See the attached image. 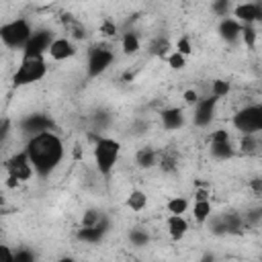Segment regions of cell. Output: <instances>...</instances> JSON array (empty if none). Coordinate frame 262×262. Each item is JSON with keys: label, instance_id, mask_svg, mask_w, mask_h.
<instances>
[{"label": "cell", "instance_id": "cell-1", "mask_svg": "<svg viewBox=\"0 0 262 262\" xmlns=\"http://www.w3.org/2000/svg\"><path fill=\"white\" fill-rule=\"evenodd\" d=\"M25 154L33 172H37L39 176H49L63 158V143L55 133L43 131L29 139Z\"/></svg>", "mask_w": 262, "mask_h": 262}, {"label": "cell", "instance_id": "cell-2", "mask_svg": "<svg viewBox=\"0 0 262 262\" xmlns=\"http://www.w3.org/2000/svg\"><path fill=\"white\" fill-rule=\"evenodd\" d=\"M119 151H121V143L117 139H111V137H100L94 145V162H96V168L100 174H111V170L115 168L117 164V158H119Z\"/></svg>", "mask_w": 262, "mask_h": 262}, {"label": "cell", "instance_id": "cell-3", "mask_svg": "<svg viewBox=\"0 0 262 262\" xmlns=\"http://www.w3.org/2000/svg\"><path fill=\"white\" fill-rule=\"evenodd\" d=\"M31 33H33V29H31V25L25 18H16V20H10V23H6V25L0 27V39H2V43L6 47H12V49L25 47V43L31 37Z\"/></svg>", "mask_w": 262, "mask_h": 262}, {"label": "cell", "instance_id": "cell-4", "mask_svg": "<svg viewBox=\"0 0 262 262\" xmlns=\"http://www.w3.org/2000/svg\"><path fill=\"white\" fill-rule=\"evenodd\" d=\"M47 72V66L43 61V57L37 59H23V63L18 66V70L12 76V84L14 86H27L33 82H39Z\"/></svg>", "mask_w": 262, "mask_h": 262}, {"label": "cell", "instance_id": "cell-5", "mask_svg": "<svg viewBox=\"0 0 262 262\" xmlns=\"http://www.w3.org/2000/svg\"><path fill=\"white\" fill-rule=\"evenodd\" d=\"M233 127L239 129L244 135H254L262 129V106L260 104H250L242 108L233 117Z\"/></svg>", "mask_w": 262, "mask_h": 262}, {"label": "cell", "instance_id": "cell-6", "mask_svg": "<svg viewBox=\"0 0 262 262\" xmlns=\"http://www.w3.org/2000/svg\"><path fill=\"white\" fill-rule=\"evenodd\" d=\"M51 33L49 31H33L31 33V37H29V41L25 43V59H37V57H41L47 49H49V45H51Z\"/></svg>", "mask_w": 262, "mask_h": 262}, {"label": "cell", "instance_id": "cell-7", "mask_svg": "<svg viewBox=\"0 0 262 262\" xmlns=\"http://www.w3.org/2000/svg\"><path fill=\"white\" fill-rule=\"evenodd\" d=\"M115 55L111 49L106 47H92L88 53V76L94 78L98 74H102L111 63H113Z\"/></svg>", "mask_w": 262, "mask_h": 262}, {"label": "cell", "instance_id": "cell-8", "mask_svg": "<svg viewBox=\"0 0 262 262\" xmlns=\"http://www.w3.org/2000/svg\"><path fill=\"white\" fill-rule=\"evenodd\" d=\"M6 170H8V174H10V176H14L18 182L29 180V178L33 176V168H31L29 158H27V154H25V151H20V154L12 156V158L6 162Z\"/></svg>", "mask_w": 262, "mask_h": 262}, {"label": "cell", "instance_id": "cell-9", "mask_svg": "<svg viewBox=\"0 0 262 262\" xmlns=\"http://www.w3.org/2000/svg\"><path fill=\"white\" fill-rule=\"evenodd\" d=\"M194 104H196V108H194V123H196L199 127H207V125L213 121V113H215L217 98H215V96L199 98Z\"/></svg>", "mask_w": 262, "mask_h": 262}, {"label": "cell", "instance_id": "cell-10", "mask_svg": "<svg viewBox=\"0 0 262 262\" xmlns=\"http://www.w3.org/2000/svg\"><path fill=\"white\" fill-rule=\"evenodd\" d=\"M233 16L235 20L244 23V25H254L256 20L262 18V6L258 2H246V4H237L233 8Z\"/></svg>", "mask_w": 262, "mask_h": 262}, {"label": "cell", "instance_id": "cell-11", "mask_svg": "<svg viewBox=\"0 0 262 262\" xmlns=\"http://www.w3.org/2000/svg\"><path fill=\"white\" fill-rule=\"evenodd\" d=\"M47 53L51 55V59L63 61V59H68V57H72V55L76 53V45H74L70 39H66V37L53 39L51 45H49V49H47Z\"/></svg>", "mask_w": 262, "mask_h": 262}, {"label": "cell", "instance_id": "cell-12", "mask_svg": "<svg viewBox=\"0 0 262 262\" xmlns=\"http://www.w3.org/2000/svg\"><path fill=\"white\" fill-rule=\"evenodd\" d=\"M51 119L49 117H45V115H29L23 123H20V127H23V131H27V133H31V137L33 135H37V133H43V131H49L51 129Z\"/></svg>", "mask_w": 262, "mask_h": 262}, {"label": "cell", "instance_id": "cell-13", "mask_svg": "<svg viewBox=\"0 0 262 262\" xmlns=\"http://www.w3.org/2000/svg\"><path fill=\"white\" fill-rule=\"evenodd\" d=\"M106 227H108V221H106L104 217H100V221H98L96 225H92V227H82V229L78 231V237H80L82 242L96 244V242H100L102 235L106 233Z\"/></svg>", "mask_w": 262, "mask_h": 262}, {"label": "cell", "instance_id": "cell-14", "mask_svg": "<svg viewBox=\"0 0 262 262\" xmlns=\"http://www.w3.org/2000/svg\"><path fill=\"white\" fill-rule=\"evenodd\" d=\"M166 225H168V233H170L172 239H180L188 231V223H186V219L182 215H170Z\"/></svg>", "mask_w": 262, "mask_h": 262}, {"label": "cell", "instance_id": "cell-15", "mask_svg": "<svg viewBox=\"0 0 262 262\" xmlns=\"http://www.w3.org/2000/svg\"><path fill=\"white\" fill-rule=\"evenodd\" d=\"M239 31H242V25H239L235 18L225 16V18L219 23V33H221V37H223L225 41H235L237 35H239Z\"/></svg>", "mask_w": 262, "mask_h": 262}, {"label": "cell", "instance_id": "cell-16", "mask_svg": "<svg viewBox=\"0 0 262 262\" xmlns=\"http://www.w3.org/2000/svg\"><path fill=\"white\" fill-rule=\"evenodd\" d=\"M162 123L166 129H178L184 123V115L180 108H166L162 111Z\"/></svg>", "mask_w": 262, "mask_h": 262}, {"label": "cell", "instance_id": "cell-17", "mask_svg": "<svg viewBox=\"0 0 262 262\" xmlns=\"http://www.w3.org/2000/svg\"><path fill=\"white\" fill-rule=\"evenodd\" d=\"M192 215L199 223H205L209 217H211V203L209 201H194V207H192Z\"/></svg>", "mask_w": 262, "mask_h": 262}, {"label": "cell", "instance_id": "cell-18", "mask_svg": "<svg viewBox=\"0 0 262 262\" xmlns=\"http://www.w3.org/2000/svg\"><path fill=\"white\" fill-rule=\"evenodd\" d=\"M121 47H123V53L131 55V53H137L139 51V39L135 33H125L123 35V41H121Z\"/></svg>", "mask_w": 262, "mask_h": 262}, {"label": "cell", "instance_id": "cell-19", "mask_svg": "<svg viewBox=\"0 0 262 262\" xmlns=\"http://www.w3.org/2000/svg\"><path fill=\"white\" fill-rule=\"evenodd\" d=\"M211 154L217 158V160H227L233 156V147L229 141H223V143H211Z\"/></svg>", "mask_w": 262, "mask_h": 262}, {"label": "cell", "instance_id": "cell-20", "mask_svg": "<svg viewBox=\"0 0 262 262\" xmlns=\"http://www.w3.org/2000/svg\"><path fill=\"white\" fill-rule=\"evenodd\" d=\"M127 205H129V209H133V211L145 209V205H147L145 192H141V190H131V194H129V199H127Z\"/></svg>", "mask_w": 262, "mask_h": 262}, {"label": "cell", "instance_id": "cell-21", "mask_svg": "<svg viewBox=\"0 0 262 262\" xmlns=\"http://www.w3.org/2000/svg\"><path fill=\"white\" fill-rule=\"evenodd\" d=\"M135 160H137V164L141 168H151L156 164V151L151 147H143V149L137 151V158Z\"/></svg>", "mask_w": 262, "mask_h": 262}, {"label": "cell", "instance_id": "cell-22", "mask_svg": "<svg viewBox=\"0 0 262 262\" xmlns=\"http://www.w3.org/2000/svg\"><path fill=\"white\" fill-rule=\"evenodd\" d=\"M186 207H188V203H186L184 196H174V199L168 201V211H170V215H182V213L186 211Z\"/></svg>", "mask_w": 262, "mask_h": 262}, {"label": "cell", "instance_id": "cell-23", "mask_svg": "<svg viewBox=\"0 0 262 262\" xmlns=\"http://www.w3.org/2000/svg\"><path fill=\"white\" fill-rule=\"evenodd\" d=\"M239 35L244 37V43L248 47H254V43H256V29H254V25H242Z\"/></svg>", "mask_w": 262, "mask_h": 262}, {"label": "cell", "instance_id": "cell-24", "mask_svg": "<svg viewBox=\"0 0 262 262\" xmlns=\"http://www.w3.org/2000/svg\"><path fill=\"white\" fill-rule=\"evenodd\" d=\"M100 213L98 211H94V209H88L86 213H84V217H82V227H92V225H96L98 221H100Z\"/></svg>", "mask_w": 262, "mask_h": 262}, {"label": "cell", "instance_id": "cell-25", "mask_svg": "<svg viewBox=\"0 0 262 262\" xmlns=\"http://www.w3.org/2000/svg\"><path fill=\"white\" fill-rule=\"evenodd\" d=\"M227 92H229V82H225V80H215L213 82V96L215 98H221Z\"/></svg>", "mask_w": 262, "mask_h": 262}, {"label": "cell", "instance_id": "cell-26", "mask_svg": "<svg viewBox=\"0 0 262 262\" xmlns=\"http://www.w3.org/2000/svg\"><path fill=\"white\" fill-rule=\"evenodd\" d=\"M170 49V43L166 41V39H156L154 43H151V53H156V55H166V51Z\"/></svg>", "mask_w": 262, "mask_h": 262}, {"label": "cell", "instance_id": "cell-27", "mask_svg": "<svg viewBox=\"0 0 262 262\" xmlns=\"http://www.w3.org/2000/svg\"><path fill=\"white\" fill-rule=\"evenodd\" d=\"M239 147H242V151H246V154L256 151V139H254V135H244L242 141H239Z\"/></svg>", "mask_w": 262, "mask_h": 262}, {"label": "cell", "instance_id": "cell-28", "mask_svg": "<svg viewBox=\"0 0 262 262\" xmlns=\"http://www.w3.org/2000/svg\"><path fill=\"white\" fill-rule=\"evenodd\" d=\"M190 51H192L190 41H188L186 37H180V39H178V43H176V53H180L182 57H186V55H190Z\"/></svg>", "mask_w": 262, "mask_h": 262}, {"label": "cell", "instance_id": "cell-29", "mask_svg": "<svg viewBox=\"0 0 262 262\" xmlns=\"http://www.w3.org/2000/svg\"><path fill=\"white\" fill-rule=\"evenodd\" d=\"M166 59H168V63H170V68H172V70H182V68H184V59H186V57H182L180 53H176V51H174V53H170Z\"/></svg>", "mask_w": 262, "mask_h": 262}, {"label": "cell", "instance_id": "cell-30", "mask_svg": "<svg viewBox=\"0 0 262 262\" xmlns=\"http://www.w3.org/2000/svg\"><path fill=\"white\" fill-rule=\"evenodd\" d=\"M147 233L145 231H141V229H133L131 231V242L135 244V246H143V244H147Z\"/></svg>", "mask_w": 262, "mask_h": 262}, {"label": "cell", "instance_id": "cell-31", "mask_svg": "<svg viewBox=\"0 0 262 262\" xmlns=\"http://www.w3.org/2000/svg\"><path fill=\"white\" fill-rule=\"evenodd\" d=\"M12 262H35V256H33V252H29V250H18L16 254H14V260Z\"/></svg>", "mask_w": 262, "mask_h": 262}, {"label": "cell", "instance_id": "cell-32", "mask_svg": "<svg viewBox=\"0 0 262 262\" xmlns=\"http://www.w3.org/2000/svg\"><path fill=\"white\" fill-rule=\"evenodd\" d=\"M223 141H229V133H227L225 129H217V131H213V135H211V143H223Z\"/></svg>", "mask_w": 262, "mask_h": 262}, {"label": "cell", "instance_id": "cell-33", "mask_svg": "<svg viewBox=\"0 0 262 262\" xmlns=\"http://www.w3.org/2000/svg\"><path fill=\"white\" fill-rule=\"evenodd\" d=\"M229 8H231V6H229V0H219V2L213 4V10H215L217 14H221V16H225V14L229 12Z\"/></svg>", "mask_w": 262, "mask_h": 262}, {"label": "cell", "instance_id": "cell-34", "mask_svg": "<svg viewBox=\"0 0 262 262\" xmlns=\"http://www.w3.org/2000/svg\"><path fill=\"white\" fill-rule=\"evenodd\" d=\"M160 166H162L164 172H172V170L176 168V160H174V156H164L162 162H160Z\"/></svg>", "mask_w": 262, "mask_h": 262}, {"label": "cell", "instance_id": "cell-35", "mask_svg": "<svg viewBox=\"0 0 262 262\" xmlns=\"http://www.w3.org/2000/svg\"><path fill=\"white\" fill-rule=\"evenodd\" d=\"M12 260H14V254H12V250H10L8 246L0 244V262H12Z\"/></svg>", "mask_w": 262, "mask_h": 262}, {"label": "cell", "instance_id": "cell-36", "mask_svg": "<svg viewBox=\"0 0 262 262\" xmlns=\"http://www.w3.org/2000/svg\"><path fill=\"white\" fill-rule=\"evenodd\" d=\"M184 100H186L188 104H194V102L199 100V96H196L194 90H186V92H184Z\"/></svg>", "mask_w": 262, "mask_h": 262}, {"label": "cell", "instance_id": "cell-37", "mask_svg": "<svg viewBox=\"0 0 262 262\" xmlns=\"http://www.w3.org/2000/svg\"><path fill=\"white\" fill-rule=\"evenodd\" d=\"M102 33H104V35H115V33H117V27L106 20V23L102 25Z\"/></svg>", "mask_w": 262, "mask_h": 262}, {"label": "cell", "instance_id": "cell-38", "mask_svg": "<svg viewBox=\"0 0 262 262\" xmlns=\"http://www.w3.org/2000/svg\"><path fill=\"white\" fill-rule=\"evenodd\" d=\"M194 201H209V192H207L205 188H199V190L194 192Z\"/></svg>", "mask_w": 262, "mask_h": 262}, {"label": "cell", "instance_id": "cell-39", "mask_svg": "<svg viewBox=\"0 0 262 262\" xmlns=\"http://www.w3.org/2000/svg\"><path fill=\"white\" fill-rule=\"evenodd\" d=\"M16 184H18V180H16L14 176H10V174H8V178H6V186H8V188H14Z\"/></svg>", "mask_w": 262, "mask_h": 262}, {"label": "cell", "instance_id": "cell-40", "mask_svg": "<svg viewBox=\"0 0 262 262\" xmlns=\"http://www.w3.org/2000/svg\"><path fill=\"white\" fill-rule=\"evenodd\" d=\"M203 262H215V256L213 254H205L203 256Z\"/></svg>", "mask_w": 262, "mask_h": 262}, {"label": "cell", "instance_id": "cell-41", "mask_svg": "<svg viewBox=\"0 0 262 262\" xmlns=\"http://www.w3.org/2000/svg\"><path fill=\"white\" fill-rule=\"evenodd\" d=\"M57 262H76V260H74V258H70V256H63V258H59Z\"/></svg>", "mask_w": 262, "mask_h": 262}]
</instances>
